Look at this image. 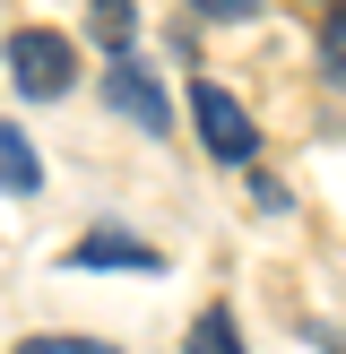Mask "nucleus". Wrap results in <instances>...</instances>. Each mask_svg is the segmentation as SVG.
Returning <instances> with one entry per match:
<instances>
[{
	"instance_id": "1",
	"label": "nucleus",
	"mask_w": 346,
	"mask_h": 354,
	"mask_svg": "<svg viewBox=\"0 0 346 354\" xmlns=\"http://www.w3.org/2000/svg\"><path fill=\"white\" fill-rule=\"evenodd\" d=\"M190 121H199V147L217 156V165L251 173V156H260V121H251V113L234 104V86L199 78V86H190Z\"/></svg>"
},
{
	"instance_id": "2",
	"label": "nucleus",
	"mask_w": 346,
	"mask_h": 354,
	"mask_svg": "<svg viewBox=\"0 0 346 354\" xmlns=\"http://www.w3.org/2000/svg\"><path fill=\"white\" fill-rule=\"evenodd\" d=\"M9 86L35 95V104L69 95V86H78V52H69L52 26H17V35H9Z\"/></svg>"
},
{
	"instance_id": "3",
	"label": "nucleus",
	"mask_w": 346,
	"mask_h": 354,
	"mask_svg": "<svg viewBox=\"0 0 346 354\" xmlns=\"http://www.w3.org/2000/svg\"><path fill=\"white\" fill-rule=\"evenodd\" d=\"M104 104H113V113H121V121H138V130H156V138H165V130H173V104H165V95H156V78H147V69H138V61H130V52H121V61H113V69H104Z\"/></svg>"
},
{
	"instance_id": "4",
	"label": "nucleus",
	"mask_w": 346,
	"mask_h": 354,
	"mask_svg": "<svg viewBox=\"0 0 346 354\" xmlns=\"http://www.w3.org/2000/svg\"><path fill=\"white\" fill-rule=\"evenodd\" d=\"M69 268H138V277H156L165 251H156V242H130L121 225H95L86 242H69Z\"/></svg>"
},
{
	"instance_id": "5",
	"label": "nucleus",
	"mask_w": 346,
	"mask_h": 354,
	"mask_svg": "<svg viewBox=\"0 0 346 354\" xmlns=\"http://www.w3.org/2000/svg\"><path fill=\"white\" fill-rule=\"evenodd\" d=\"M0 156H9V199H35V190H44V156L26 147V130H0Z\"/></svg>"
},
{
	"instance_id": "6",
	"label": "nucleus",
	"mask_w": 346,
	"mask_h": 354,
	"mask_svg": "<svg viewBox=\"0 0 346 354\" xmlns=\"http://www.w3.org/2000/svg\"><path fill=\"white\" fill-rule=\"evenodd\" d=\"M190 354H242V328H234L225 303H208L199 320H190Z\"/></svg>"
},
{
	"instance_id": "7",
	"label": "nucleus",
	"mask_w": 346,
	"mask_h": 354,
	"mask_svg": "<svg viewBox=\"0 0 346 354\" xmlns=\"http://www.w3.org/2000/svg\"><path fill=\"white\" fill-rule=\"evenodd\" d=\"M86 35L121 61V52H130V0H86Z\"/></svg>"
},
{
	"instance_id": "8",
	"label": "nucleus",
	"mask_w": 346,
	"mask_h": 354,
	"mask_svg": "<svg viewBox=\"0 0 346 354\" xmlns=\"http://www.w3.org/2000/svg\"><path fill=\"white\" fill-rule=\"evenodd\" d=\"M320 69H329V78L346 86V0H338V17L320 26Z\"/></svg>"
},
{
	"instance_id": "9",
	"label": "nucleus",
	"mask_w": 346,
	"mask_h": 354,
	"mask_svg": "<svg viewBox=\"0 0 346 354\" xmlns=\"http://www.w3.org/2000/svg\"><path fill=\"white\" fill-rule=\"evenodd\" d=\"M17 354H121L104 337H17Z\"/></svg>"
},
{
	"instance_id": "10",
	"label": "nucleus",
	"mask_w": 346,
	"mask_h": 354,
	"mask_svg": "<svg viewBox=\"0 0 346 354\" xmlns=\"http://www.w3.org/2000/svg\"><path fill=\"white\" fill-rule=\"evenodd\" d=\"M190 9H199V17H251L260 0H190Z\"/></svg>"
},
{
	"instance_id": "11",
	"label": "nucleus",
	"mask_w": 346,
	"mask_h": 354,
	"mask_svg": "<svg viewBox=\"0 0 346 354\" xmlns=\"http://www.w3.org/2000/svg\"><path fill=\"white\" fill-rule=\"evenodd\" d=\"M320 346H329V354H346V328H320Z\"/></svg>"
}]
</instances>
